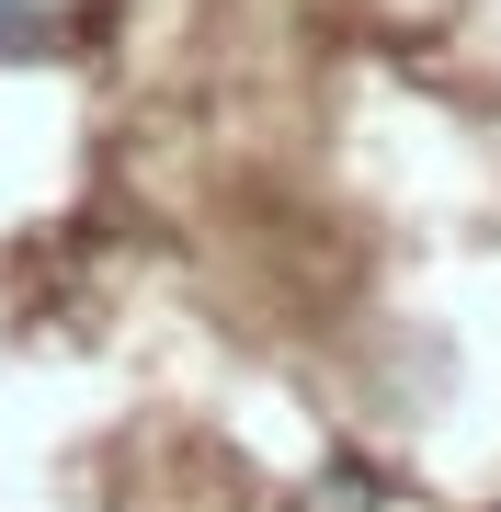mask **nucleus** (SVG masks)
I'll list each match as a JSON object with an SVG mask.
<instances>
[{
  "label": "nucleus",
  "instance_id": "nucleus-2",
  "mask_svg": "<svg viewBox=\"0 0 501 512\" xmlns=\"http://www.w3.org/2000/svg\"><path fill=\"white\" fill-rule=\"evenodd\" d=\"M57 46V0H0V57H46Z\"/></svg>",
  "mask_w": 501,
  "mask_h": 512
},
{
  "label": "nucleus",
  "instance_id": "nucleus-1",
  "mask_svg": "<svg viewBox=\"0 0 501 512\" xmlns=\"http://www.w3.org/2000/svg\"><path fill=\"white\" fill-rule=\"evenodd\" d=\"M308 512H399V490H388V478H376V467L331 456V467L308 478Z\"/></svg>",
  "mask_w": 501,
  "mask_h": 512
}]
</instances>
